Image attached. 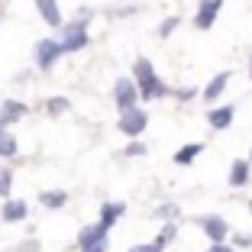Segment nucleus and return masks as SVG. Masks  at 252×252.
Wrapping results in <instances>:
<instances>
[{
    "instance_id": "obj_1",
    "label": "nucleus",
    "mask_w": 252,
    "mask_h": 252,
    "mask_svg": "<svg viewBox=\"0 0 252 252\" xmlns=\"http://www.w3.org/2000/svg\"><path fill=\"white\" fill-rule=\"evenodd\" d=\"M133 71H136V84H139L142 100H158V97H165V94H168L165 81L156 74V68H152V62H149V59H136Z\"/></svg>"
},
{
    "instance_id": "obj_2",
    "label": "nucleus",
    "mask_w": 252,
    "mask_h": 252,
    "mask_svg": "<svg viewBox=\"0 0 252 252\" xmlns=\"http://www.w3.org/2000/svg\"><path fill=\"white\" fill-rule=\"evenodd\" d=\"M107 233H110V226H107L104 220L94 223V226H84V230L78 233V246H81V252H104L107 249Z\"/></svg>"
},
{
    "instance_id": "obj_3",
    "label": "nucleus",
    "mask_w": 252,
    "mask_h": 252,
    "mask_svg": "<svg viewBox=\"0 0 252 252\" xmlns=\"http://www.w3.org/2000/svg\"><path fill=\"white\" fill-rule=\"evenodd\" d=\"M136 97H142L136 78H120V81L113 84V100H117L120 110H129V107H136Z\"/></svg>"
},
{
    "instance_id": "obj_4",
    "label": "nucleus",
    "mask_w": 252,
    "mask_h": 252,
    "mask_svg": "<svg viewBox=\"0 0 252 252\" xmlns=\"http://www.w3.org/2000/svg\"><path fill=\"white\" fill-rule=\"evenodd\" d=\"M84 45H88V30H84V20L68 23L65 30H62V49H65V52H81Z\"/></svg>"
},
{
    "instance_id": "obj_5",
    "label": "nucleus",
    "mask_w": 252,
    "mask_h": 252,
    "mask_svg": "<svg viewBox=\"0 0 252 252\" xmlns=\"http://www.w3.org/2000/svg\"><path fill=\"white\" fill-rule=\"evenodd\" d=\"M146 123H149V117H146L142 107H129V110H123V117H120V129H123L126 136H133V139L146 129Z\"/></svg>"
},
{
    "instance_id": "obj_6",
    "label": "nucleus",
    "mask_w": 252,
    "mask_h": 252,
    "mask_svg": "<svg viewBox=\"0 0 252 252\" xmlns=\"http://www.w3.org/2000/svg\"><path fill=\"white\" fill-rule=\"evenodd\" d=\"M197 226L207 233L210 243H226V236H230V223L223 220V217H200Z\"/></svg>"
},
{
    "instance_id": "obj_7",
    "label": "nucleus",
    "mask_w": 252,
    "mask_h": 252,
    "mask_svg": "<svg viewBox=\"0 0 252 252\" xmlns=\"http://www.w3.org/2000/svg\"><path fill=\"white\" fill-rule=\"evenodd\" d=\"M223 10V0H200V7H197V16H194V26L197 30H210L217 23V16H220Z\"/></svg>"
},
{
    "instance_id": "obj_8",
    "label": "nucleus",
    "mask_w": 252,
    "mask_h": 252,
    "mask_svg": "<svg viewBox=\"0 0 252 252\" xmlns=\"http://www.w3.org/2000/svg\"><path fill=\"white\" fill-rule=\"evenodd\" d=\"M62 52H65V49H62V42H55V39H42V42L36 45V62H39V68H52L55 62H59Z\"/></svg>"
},
{
    "instance_id": "obj_9",
    "label": "nucleus",
    "mask_w": 252,
    "mask_h": 252,
    "mask_svg": "<svg viewBox=\"0 0 252 252\" xmlns=\"http://www.w3.org/2000/svg\"><path fill=\"white\" fill-rule=\"evenodd\" d=\"M230 78H233V71H220V74H214V78H210L207 81V88H204V100H210V104H214V100H220L223 97V91H226V84H230Z\"/></svg>"
},
{
    "instance_id": "obj_10",
    "label": "nucleus",
    "mask_w": 252,
    "mask_h": 252,
    "mask_svg": "<svg viewBox=\"0 0 252 252\" xmlns=\"http://www.w3.org/2000/svg\"><path fill=\"white\" fill-rule=\"evenodd\" d=\"M252 178V162L249 158H236V162L230 165V185L233 188H246Z\"/></svg>"
},
{
    "instance_id": "obj_11",
    "label": "nucleus",
    "mask_w": 252,
    "mask_h": 252,
    "mask_svg": "<svg viewBox=\"0 0 252 252\" xmlns=\"http://www.w3.org/2000/svg\"><path fill=\"white\" fill-rule=\"evenodd\" d=\"M233 117H236V110H233L230 104L226 107H214V110L207 113V123L214 126V129H226V126L233 123Z\"/></svg>"
},
{
    "instance_id": "obj_12",
    "label": "nucleus",
    "mask_w": 252,
    "mask_h": 252,
    "mask_svg": "<svg viewBox=\"0 0 252 252\" xmlns=\"http://www.w3.org/2000/svg\"><path fill=\"white\" fill-rule=\"evenodd\" d=\"M26 214H30L26 200H7V204H3V220L7 223H23Z\"/></svg>"
},
{
    "instance_id": "obj_13",
    "label": "nucleus",
    "mask_w": 252,
    "mask_h": 252,
    "mask_svg": "<svg viewBox=\"0 0 252 252\" xmlns=\"http://www.w3.org/2000/svg\"><path fill=\"white\" fill-rule=\"evenodd\" d=\"M200 152H204V142H188V146H181L175 152V165H191Z\"/></svg>"
},
{
    "instance_id": "obj_14",
    "label": "nucleus",
    "mask_w": 252,
    "mask_h": 252,
    "mask_svg": "<svg viewBox=\"0 0 252 252\" xmlns=\"http://www.w3.org/2000/svg\"><path fill=\"white\" fill-rule=\"evenodd\" d=\"M36 7H39V13H42V20L49 23V26H59L62 23V13H59V3H55V0H36Z\"/></svg>"
},
{
    "instance_id": "obj_15",
    "label": "nucleus",
    "mask_w": 252,
    "mask_h": 252,
    "mask_svg": "<svg viewBox=\"0 0 252 252\" xmlns=\"http://www.w3.org/2000/svg\"><path fill=\"white\" fill-rule=\"evenodd\" d=\"M123 214H126V204H120V200H113V204H104V207H100V220H104L107 226H113Z\"/></svg>"
},
{
    "instance_id": "obj_16",
    "label": "nucleus",
    "mask_w": 252,
    "mask_h": 252,
    "mask_svg": "<svg viewBox=\"0 0 252 252\" xmlns=\"http://www.w3.org/2000/svg\"><path fill=\"white\" fill-rule=\"evenodd\" d=\"M0 117L7 120V123H13V120H23V117H26V104H20V100H7V104L0 107Z\"/></svg>"
},
{
    "instance_id": "obj_17",
    "label": "nucleus",
    "mask_w": 252,
    "mask_h": 252,
    "mask_svg": "<svg viewBox=\"0 0 252 252\" xmlns=\"http://www.w3.org/2000/svg\"><path fill=\"white\" fill-rule=\"evenodd\" d=\"M39 200H42V207H65L68 194L65 191H42V194H39Z\"/></svg>"
},
{
    "instance_id": "obj_18",
    "label": "nucleus",
    "mask_w": 252,
    "mask_h": 252,
    "mask_svg": "<svg viewBox=\"0 0 252 252\" xmlns=\"http://www.w3.org/2000/svg\"><path fill=\"white\" fill-rule=\"evenodd\" d=\"M175 236H178V223H175V220H165V226H162V233H158V236H156V243L168 246V243H171V239H175Z\"/></svg>"
},
{
    "instance_id": "obj_19",
    "label": "nucleus",
    "mask_w": 252,
    "mask_h": 252,
    "mask_svg": "<svg viewBox=\"0 0 252 252\" xmlns=\"http://www.w3.org/2000/svg\"><path fill=\"white\" fill-rule=\"evenodd\" d=\"M0 156H16V139L0 133Z\"/></svg>"
},
{
    "instance_id": "obj_20",
    "label": "nucleus",
    "mask_w": 252,
    "mask_h": 252,
    "mask_svg": "<svg viewBox=\"0 0 252 252\" xmlns=\"http://www.w3.org/2000/svg\"><path fill=\"white\" fill-rule=\"evenodd\" d=\"M10 188H13V171H0V194L10 197Z\"/></svg>"
},
{
    "instance_id": "obj_21",
    "label": "nucleus",
    "mask_w": 252,
    "mask_h": 252,
    "mask_svg": "<svg viewBox=\"0 0 252 252\" xmlns=\"http://www.w3.org/2000/svg\"><path fill=\"white\" fill-rule=\"evenodd\" d=\"M175 30H178V16H168V20H165L162 26H158V36L165 39V36H171Z\"/></svg>"
},
{
    "instance_id": "obj_22",
    "label": "nucleus",
    "mask_w": 252,
    "mask_h": 252,
    "mask_svg": "<svg viewBox=\"0 0 252 252\" xmlns=\"http://www.w3.org/2000/svg\"><path fill=\"white\" fill-rule=\"evenodd\" d=\"M158 217H162V220H178V204H162V207H158Z\"/></svg>"
},
{
    "instance_id": "obj_23",
    "label": "nucleus",
    "mask_w": 252,
    "mask_h": 252,
    "mask_svg": "<svg viewBox=\"0 0 252 252\" xmlns=\"http://www.w3.org/2000/svg\"><path fill=\"white\" fill-rule=\"evenodd\" d=\"M45 110H49V113H62V110H68V100H65V97H52V100L45 104Z\"/></svg>"
},
{
    "instance_id": "obj_24",
    "label": "nucleus",
    "mask_w": 252,
    "mask_h": 252,
    "mask_svg": "<svg viewBox=\"0 0 252 252\" xmlns=\"http://www.w3.org/2000/svg\"><path fill=\"white\" fill-rule=\"evenodd\" d=\"M126 156H146V146H142L139 139H133L129 146H126Z\"/></svg>"
},
{
    "instance_id": "obj_25",
    "label": "nucleus",
    "mask_w": 252,
    "mask_h": 252,
    "mask_svg": "<svg viewBox=\"0 0 252 252\" xmlns=\"http://www.w3.org/2000/svg\"><path fill=\"white\" fill-rule=\"evenodd\" d=\"M204 252H236V246L233 243H210V249H204Z\"/></svg>"
},
{
    "instance_id": "obj_26",
    "label": "nucleus",
    "mask_w": 252,
    "mask_h": 252,
    "mask_svg": "<svg viewBox=\"0 0 252 252\" xmlns=\"http://www.w3.org/2000/svg\"><path fill=\"white\" fill-rule=\"evenodd\" d=\"M233 246H236V249H243V246H252V236H249V233H236V236H233Z\"/></svg>"
},
{
    "instance_id": "obj_27",
    "label": "nucleus",
    "mask_w": 252,
    "mask_h": 252,
    "mask_svg": "<svg viewBox=\"0 0 252 252\" xmlns=\"http://www.w3.org/2000/svg\"><path fill=\"white\" fill-rule=\"evenodd\" d=\"M129 252H165V246L162 243H149V246H136V249H129Z\"/></svg>"
},
{
    "instance_id": "obj_28",
    "label": "nucleus",
    "mask_w": 252,
    "mask_h": 252,
    "mask_svg": "<svg viewBox=\"0 0 252 252\" xmlns=\"http://www.w3.org/2000/svg\"><path fill=\"white\" fill-rule=\"evenodd\" d=\"M175 97H178V100H191V97H197V91L194 88H181V91H175Z\"/></svg>"
},
{
    "instance_id": "obj_29",
    "label": "nucleus",
    "mask_w": 252,
    "mask_h": 252,
    "mask_svg": "<svg viewBox=\"0 0 252 252\" xmlns=\"http://www.w3.org/2000/svg\"><path fill=\"white\" fill-rule=\"evenodd\" d=\"M3 126H7V120H3V117H0V133H3Z\"/></svg>"
},
{
    "instance_id": "obj_30",
    "label": "nucleus",
    "mask_w": 252,
    "mask_h": 252,
    "mask_svg": "<svg viewBox=\"0 0 252 252\" xmlns=\"http://www.w3.org/2000/svg\"><path fill=\"white\" fill-rule=\"evenodd\" d=\"M249 78H252V55H249Z\"/></svg>"
},
{
    "instance_id": "obj_31",
    "label": "nucleus",
    "mask_w": 252,
    "mask_h": 252,
    "mask_svg": "<svg viewBox=\"0 0 252 252\" xmlns=\"http://www.w3.org/2000/svg\"><path fill=\"white\" fill-rule=\"evenodd\" d=\"M249 162H252V152H249Z\"/></svg>"
},
{
    "instance_id": "obj_32",
    "label": "nucleus",
    "mask_w": 252,
    "mask_h": 252,
    "mask_svg": "<svg viewBox=\"0 0 252 252\" xmlns=\"http://www.w3.org/2000/svg\"><path fill=\"white\" fill-rule=\"evenodd\" d=\"M249 210H252V204H249Z\"/></svg>"
}]
</instances>
